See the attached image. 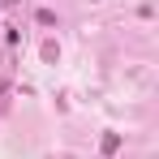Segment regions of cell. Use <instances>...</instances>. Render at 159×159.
Instances as JSON below:
<instances>
[{"label": "cell", "mask_w": 159, "mask_h": 159, "mask_svg": "<svg viewBox=\"0 0 159 159\" xmlns=\"http://www.w3.org/2000/svg\"><path fill=\"white\" fill-rule=\"evenodd\" d=\"M99 151H103V155H116V151H120V133H103Z\"/></svg>", "instance_id": "obj_1"}, {"label": "cell", "mask_w": 159, "mask_h": 159, "mask_svg": "<svg viewBox=\"0 0 159 159\" xmlns=\"http://www.w3.org/2000/svg\"><path fill=\"white\" fill-rule=\"evenodd\" d=\"M43 60H48V65H56V60H60V43H56V39H48V43H43Z\"/></svg>", "instance_id": "obj_2"}, {"label": "cell", "mask_w": 159, "mask_h": 159, "mask_svg": "<svg viewBox=\"0 0 159 159\" xmlns=\"http://www.w3.org/2000/svg\"><path fill=\"white\" fill-rule=\"evenodd\" d=\"M39 26H56V13H52V9H39Z\"/></svg>", "instance_id": "obj_3"}, {"label": "cell", "mask_w": 159, "mask_h": 159, "mask_svg": "<svg viewBox=\"0 0 159 159\" xmlns=\"http://www.w3.org/2000/svg\"><path fill=\"white\" fill-rule=\"evenodd\" d=\"M4 90H9V82H4V78H0V95H4Z\"/></svg>", "instance_id": "obj_4"}]
</instances>
